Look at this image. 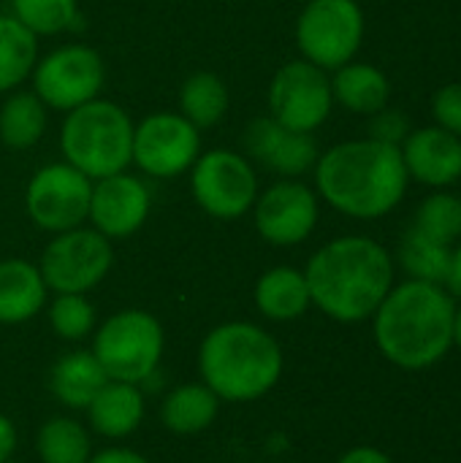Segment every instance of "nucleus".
I'll use <instances>...</instances> for the list:
<instances>
[{
	"mask_svg": "<svg viewBox=\"0 0 461 463\" xmlns=\"http://www.w3.org/2000/svg\"><path fill=\"white\" fill-rule=\"evenodd\" d=\"M87 429L103 439L120 442L133 437L147 415V399L141 385H130V383H120V380H109L95 399L87 404Z\"/></svg>",
	"mask_w": 461,
	"mask_h": 463,
	"instance_id": "nucleus-18",
	"label": "nucleus"
},
{
	"mask_svg": "<svg viewBox=\"0 0 461 463\" xmlns=\"http://www.w3.org/2000/svg\"><path fill=\"white\" fill-rule=\"evenodd\" d=\"M312 171L318 198L334 212L364 222L397 212L410 187L399 146L370 136L340 141L321 152Z\"/></svg>",
	"mask_w": 461,
	"mask_h": 463,
	"instance_id": "nucleus-2",
	"label": "nucleus"
},
{
	"mask_svg": "<svg viewBox=\"0 0 461 463\" xmlns=\"http://www.w3.org/2000/svg\"><path fill=\"white\" fill-rule=\"evenodd\" d=\"M321 220V198L302 179H280L253 203L258 236L272 247H296L312 236Z\"/></svg>",
	"mask_w": 461,
	"mask_h": 463,
	"instance_id": "nucleus-14",
	"label": "nucleus"
},
{
	"mask_svg": "<svg viewBox=\"0 0 461 463\" xmlns=\"http://www.w3.org/2000/svg\"><path fill=\"white\" fill-rule=\"evenodd\" d=\"M90 350L109 380L144 385L163 361L166 334L147 309H120L92 331Z\"/></svg>",
	"mask_w": 461,
	"mask_h": 463,
	"instance_id": "nucleus-6",
	"label": "nucleus"
},
{
	"mask_svg": "<svg viewBox=\"0 0 461 463\" xmlns=\"http://www.w3.org/2000/svg\"><path fill=\"white\" fill-rule=\"evenodd\" d=\"M443 288L451 293L454 301H461V241L451 247V260H448V274Z\"/></svg>",
	"mask_w": 461,
	"mask_h": 463,
	"instance_id": "nucleus-37",
	"label": "nucleus"
},
{
	"mask_svg": "<svg viewBox=\"0 0 461 463\" xmlns=\"http://www.w3.org/2000/svg\"><path fill=\"white\" fill-rule=\"evenodd\" d=\"M331 79L307 60H291L272 76L269 117L296 133H315L331 114Z\"/></svg>",
	"mask_w": 461,
	"mask_h": 463,
	"instance_id": "nucleus-12",
	"label": "nucleus"
},
{
	"mask_svg": "<svg viewBox=\"0 0 461 463\" xmlns=\"http://www.w3.org/2000/svg\"><path fill=\"white\" fill-rule=\"evenodd\" d=\"M46 130V106L35 92H14L0 109V141L8 149H30Z\"/></svg>",
	"mask_w": 461,
	"mask_h": 463,
	"instance_id": "nucleus-28",
	"label": "nucleus"
},
{
	"mask_svg": "<svg viewBox=\"0 0 461 463\" xmlns=\"http://www.w3.org/2000/svg\"><path fill=\"white\" fill-rule=\"evenodd\" d=\"M49 326L62 342H82L98 328V315L84 293H54L46 309Z\"/></svg>",
	"mask_w": 461,
	"mask_h": 463,
	"instance_id": "nucleus-30",
	"label": "nucleus"
},
{
	"mask_svg": "<svg viewBox=\"0 0 461 463\" xmlns=\"http://www.w3.org/2000/svg\"><path fill=\"white\" fill-rule=\"evenodd\" d=\"M49 288L41 269L22 258L0 260V326H22L46 307Z\"/></svg>",
	"mask_w": 461,
	"mask_h": 463,
	"instance_id": "nucleus-19",
	"label": "nucleus"
},
{
	"mask_svg": "<svg viewBox=\"0 0 461 463\" xmlns=\"http://www.w3.org/2000/svg\"><path fill=\"white\" fill-rule=\"evenodd\" d=\"M410 182L429 190H451L461 179V138L437 128H413L399 146Z\"/></svg>",
	"mask_w": 461,
	"mask_h": 463,
	"instance_id": "nucleus-17",
	"label": "nucleus"
},
{
	"mask_svg": "<svg viewBox=\"0 0 461 463\" xmlns=\"http://www.w3.org/2000/svg\"><path fill=\"white\" fill-rule=\"evenodd\" d=\"M133 128L122 106L101 98L68 111L60 128L65 163L92 182L128 171L133 163Z\"/></svg>",
	"mask_w": 461,
	"mask_h": 463,
	"instance_id": "nucleus-5",
	"label": "nucleus"
},
{
	"mask_svg": "<svg viewBox=\"0 0 461 463\" xmlns=\"http://www.w3.org/2000/svg\"><path fill=\"white\" fill-rule=\"evenodd\" d=\"M410 130H413L410 119L402 111L391 109V106H386V109H380L378 114L370 117V138H375V141L402 146V141L408 138Z\"/></svg>",
	"mask_w": 461,
	"mask_h": 463,
	"instance_id": "nucleus-33",
	"label": "nucleus"
},
{
	"mask_svg": "<svg viewBox=\"0 0 461 463\" xmlns=\"http://www.w3.org/2000/svg\"><path fill=\"white\" fill-rule=\"evenodd\" d=\"M30 76L33 92L43 100V106L68 114L101 95L106 68L103 57L95 49L68 43L41 57Z\"/></svg>",
	"mask_w": 461,
	"mask_h": 463,
	"instance_id": "nucleus-10",
	"label": "nucleus"
},
{
	"mask_svg": "<svg viewBox=\"0 0 461 463\" xmlns=\"http://www.w3.org/2000/svg\"><path fill=\"white\" fill-rule=\"evenodd\" d=\"M432 119L437 128L461 138V81H448L432 95Z\"/></svg>",
	"mask_w": 461,
	"mask_h": 463,
	"instance_id": "nucleus-32",
	"label": "nucleus"
},
{
	"mask_svg": "<svg viewBox=\"0 0 461 463\" xmlns=\"http://www.w3.org/2000/svg\"><path fill=\"white\" fill-rule=\"evenodd\" d=\"M253 301L255 309L272 323H293L312 307L307 277L293 266H274L264 271L253 288Z\"/></svg>",
	"mask_w": 461,
	"mask_h": 463,
	"instance_id": "nucleus-20",
	"label": "nucleus"
},
{
	"mask_svg": "<svg viewBox=\"0 0 461 463\" xmlns=\"http://www.w3.org/2000/svg\"><path fill=\"white\" fill-rule=\"evenodd\" d=\"M245 152L277 174L280 179H302L318 163V141L312 133H296L272 117H255L245 130Z\"/></svg>",
	"mask_w": 461,
	"mask_h": 463,
	"instance_id": "nucleus-16",
	"label": "nucleus"
},
{
	"mask_svg": "<svg viewBox=\"0 0 461 463\" xmlns=\"http://www.w3.org/2000/svg\"><path fill=\"white\" fill-rule=\"evenodd\" d=\"M201 152V130L182 114L158 111L133 128V163L155 179H174L193 168Z\"/></svg>",
	"mask_w": 461,
	"mask_h": 463,
	"instance_id": "nucleus-13",
	"label": "nucleus"
},
{
	"mask_svg": "<svg viewBox=\"0 0 461 463\" xmlns=\"http://www.w3.org/2000/svg\"><path fill=\"white\" fill-rule=\"evenodd\" d=\"M11 8L33 35H57L79 22V0H11Z\"/></svg>",
	"mask_w": 461,
	"mask_h": 463,
	"instance_id": "nucleus-31",
	"label": "nucleus"
},
{
	"mask_svg": "<svg viewBox=\"0 0 461 463\" xmlns=\"http://www.w3.org/2000/svg\"><path fill=\"white\" fill-rule=\"evenodd\" d=\"M190 193L209 217L231 222L253 209L261 187L258 174L245 155L234 149H212L193 163Z\"/></svg>",
	"mask_w": 461,
	"mask_h": 463,
	"instance_id": "nucleus-9",
	"label": "nucleus"
},
{
	"mask_svg": "<svg viewBox=\"0 0 461 463\" xmlns=\"http://www.w3.org/2000/svg\"><path fill=\"white\" fill-rule=\"evenodd\" d=\"M16 442H19V431L14 426V420L8 415L0 412V463L11 461L16 453Z\"/></svg>",
	"mask_w": 461,
	"mask_h": 463,
	"instance_id": "nucleus-36",
	"label": "nucleus"
},
{
	"mask_svg": "<svg viewBox=\"0 0 461 463\" xmlns=\"http://www.w3.org/2000/svg\"><path fill=\"white\" fill-rule=\"evenodd\" d=\"M367 33L359 0H310L296 19V46L302 60L326 73L356 60Z\"/></svg>",
	"mask_w": 461,
	"mask_h": 463,
	"instance_id": "nucleus-7",
	"label": "nucleus"
},
{
	"mask_svg": "<svg viewBox=\"0 0 461 463\" xmlns=\"http://www.w3.org/2000/svg\"><path fill=\"white\" fill-rule=\"evenodd\" d=\"M87 463H152L147 456H141L139 450L130 448H106L90 456Z\"/></svg>",
	"mask_w": 461,
	"mask_h": 463,
	"instance_id": "nucleus-35",
	"label": "nucleus"
},
{
	"mask_svg": "<svg viewBox=\"0 0 461 463\" xmlns=\"http://www.w3.org/2000/svg\"><path fill=\"white\" fill-rule=\"evenodd\" d=\"M38 62V35L14 14H0V92L16 90Z\"/></svg>",
	"mask_w": 461,
	"mask_h": 463,
	"instance_id": "nucleus-25",
	"label": "nucleus"
},
{
	"mask_svg": "<svg viewBox=\"0 0 461 463\" xmlns=\"http://www.w3.org/2000/svg\"><path fill=\"white\" fill-rule=\"evenodd\" d=\"M114 266L111 241L95 228H73L54 233L41 252V277L52 293H90Z\"/></svg>",
	"mask_w": 461,
	"mask_h": 463,
	"instance_id": "nucleus-8",
	"label": "nucleus"
},
{
	"mask_svg": "<svg viewBox=\"0 0 461 463\" xmlns=\"http://www.w3.org/2000/svg\"><path fill=\"white\" fill-rule=\"evenodd\" d=\"M179 109H182V117L198 130L215 128L228 111L226 81L212 71L190 73L179 90Z\"/></svg>",
	"mask_w": 461,
	"mask_h": 463,
	"instance_id": "nucleus-26",
	"label": "nucleus"
},
{
	"mask_svg": "<svg viewBox=\"0 0 461 463\" xmlns=\"http://www.w3.org/2000/svg\"><path fill=\"white\" fill-rule=\"evenodd\" d=\"M149 209H152L149 187L139 176L122 171L92 182L87 220L109 241H117L133 236L147 222Z\"/></svg>",
	"mask_w": 461,
	"mask_h": 463,
	"instance_id": "nucleus-15",
	"label": "nucleus"
},
{
	"mask_svg": "<svg viewBox=\"0 0 461 463\" xmlns=\"http://www.w3.org/2000/svg\"><path fill=\"white\" fill-rule=\"evenodd\" d=\"M5 463H16V461H14V458H11V461H5Z\"/></svg>",
	"mask_w": 461,
	"mask_h": 463,
	"instance_id": "nucleus-40",
	"label": "nucleus"
},
{
	"mask_svg": "<svg viewBox=\"0 0 461 463\" xmlns=\"http://www.w3.org/2000/svg\"><path fill=\"white\" fill-rule=\"evenodd\" d=\"M448 260H451V247L418 233L416 228H408L402 233L397 255H394V263L405 271L408 279L432 282V285L446 282Z\"/></svg>",
	"mask_w": 461,
	"mask_h": 463,
	"instance_id": "nucleus-27",
	"label": "nucleus"
},
{
	"mask_svg": "<svg viewBox=\"0 0 461 463\" xmlns=\"http://www.w3.org/2000/svg\"><path fill=\"white\" fill-rule=\"evenodd\" d=\"M35 456L41 463H87L92 431L71 415H54L35 434Z\"/></svg>",
	"mask_w": 461,
	"mask_h": 463,
	"instance_id": "nucleus-24",
	"label": "nucleus"
},
{
	"mask_svg": "<svg viewBox=\"0 0 461 463\" xmlns=\"http://www.w3.org/2000/svg\"><path fill=\"white\" fill-rule=\"evenodd\" d=\"M454 347L461 350V301H456V315H454Z\"/></svg>",
	"mask_w": 461,
	"mask_h": 463,
	"instance_id": "nucleus-38",
	"label": "nucleus"
},
{
	"mask_svg": "<svg viewBox=\"0 0 461 463\" xmlns=\"http://www.w3.org/2000/svg\"><path fill=\"white\" fill-rule=\"evenodd\" d=\"M109 383L103 366L92 355V350H71L57 358L49 372V391L65 410H87L95 393Z\"/></svg>",
	"mask_w": 461,
	"mask_h": 463,
	"instance_id": "nucleus-22",
	"label": "nucleus"
},
{
	"mask_svg": "<svg viewBox=\"0 0 461 463\" xmlns=\"http://www.w3.org/2000/svg\"><path fill=\"white\" fill-rule=\"evenodd\" d=\"M331 95L351 114L372 117L391 103V81L383 68L361 60H351L331 71Z\"/></svg>",
	"mask_w": 461,
	"mask_h": 463,
	"instance_id": "nucleus-21",
	"label": "nucleus"
},
{
	"mask_svg": "<svg viewBox=\"0 0 461 463\" xmlns=\"http://www.w3.org/2000/svg\"><path fill=\"white\" fill-rule=\"evenodd\" d=\"M454 315L456 301L443 285L394 282L370 317L375 347L397 369H432L454 350Z\"/></svg>",
	"mask_w": 461,
	"mask_h": 463,
	"instance_id": "nucleus-3",
	"label": "nucleus"
},
{
	"mask_svg": "<svg viewBox=\"0 0 461 463\" xmlns=\"http://www.w3.org/2000/svg\"><path fill=\"white\" fill-rule=\"evenodd\" d=\"M410 228L418 233L454 247L461 241V198L454 190H432L418 201Z\"/></svg>",
	"mask_w": 461,
	"mask_h": 463,
	"instance_id": "nucleus-29",
	"label": "nucleus"
},
{
	"mask_svg": "<svg viewBox=\"0 0 461 463\" xmlns=\"http://www.w3.org/2000/svg\"><path fill=\"white\" fill-rule=\"evenodd\" d=\"M220 399L204 383H185L171 388L160 402V423L177 437H196L215 426Z\"/></svg>",
	"mask_w": 461,
	"mask_h": 463,
	"instance_id": "nucleus-23",
	"label": "nucleus"
},
{
	"mask_svg": "<svg viewBox=\"0 0 461 463\" xmlns=\"http://www.w3.org/2000/svg\"><path fill=\"white\" fill-rule=\"evenodd\" d=\"M337 463H397L389 453H383L380 448H372V445H356L351 450H345Z\"/></svg>",
	"mask_w": 461,
	"mask_h": 463,
	"instance_id": "nucleus-34",
	"label": "nucleus"
},
{
	"mask_svg": "<svg viewBox=\"0 0 461 463\" xmlns=\"http://www.w3.org/2000/svg\"><path fill=\"white\" fill-rule=\"evenodd\" d=\"M456 187H459V190H456V193H459V198H461V179H459V184H456Z\"/></svg>",
	"mask_w": 461,
	"mask_h": 463,
	"instance_id": "nucleus-39",
	"label": "nucleus"
},
{
	"mask_svg": "<svg viewBox=\"0 0 461 463\" xmlns=\"http://www.w3.org/2000/svg\"><path fill=\"white\" fill-rule=\"evenodd\" d=\"M318 312L342 326L367 323L397 282L394 255L372 236H337L304 269Z\"/></svg>",
	"mask_w": 461,
	"mask_h": 463,
	"instance_id": "nucleus-1",
	"label": "nucleus"
},
{
	"mask_svg": "<svg viewBox=\"0 0 461 463\" xmlns=\"http://www.w3.org/2000/svg\"><path fill=\"white\" fill-rule=\"evenodd\" d=\"M92 179L68 163H49L33 174L24 190V209L35 228L65 233L87 222Z\"/></svg>",
	"mask_w": 461,
	"mask_h": 463,
	"instance_id": "nucleus-11",
	"label": "nucleus"
},
{
	"mask_svg": "<svg viewBox=\"0 0 461 463\" xmlns=\"http://www.w3.org/2000/svg\"><path fill=\"white\" fill-rule=\"evenodd\" d=\"M283 372L285 355L280 342L255 323H220L198 345L201 383L223 404L264 399L277 388Z\"/></svg>",
	"mask_w": 461,
	"mask_h": 463,
	"instance_id": "nucleus-4",
	"label": "nucleus"
}]
</instances>
